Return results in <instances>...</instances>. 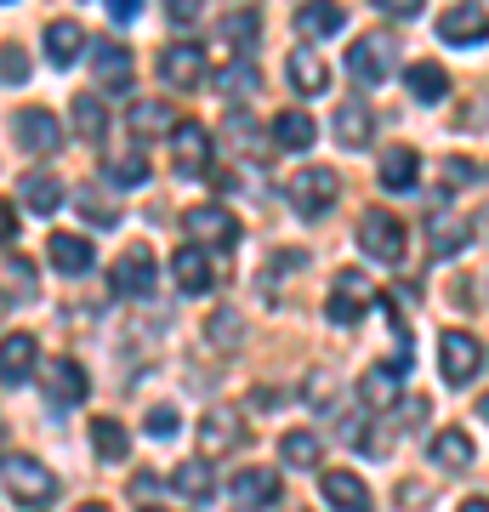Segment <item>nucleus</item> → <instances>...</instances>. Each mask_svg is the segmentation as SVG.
<instances>
[{"label": "nucleus", "instance_id": "obj_1", "mask_svg": "<svg viewBox=\"0 0 489 512\" xmlns=\"http://www.w3.org/2000/svg\"><path fill=\"white\" fill-rule=\"evenodd\" d=\"M154 279H160V268H154V251H148V245H131V251L114 256L109 291L120 296V302H148V296H154Z\"/></svg>", "mask_w": 489, "mask_h": 512}, {"label": "nucleus", "instance_id": "obj_2", "mask_svg": "<svg viewBox=\"0 0 489 512\" xmlns=\"http://www.w3.org/2000/svg\"><path fill=\"white\" fill-rule=\"evenodd\" d=\"M438 370H444L450 387H472L484 376V342L467 336V330H444L438 336Z\"/></svg>", "mask_w": 489, "mask_h": 512}, {"label": "nucleus", "instance_id": "obj_3", "mask_svg": "<svg viewBox=\"0 0 489 512\" xmlns=\"http://www.w3.org/2000/svg\"><path fill=\"white\" fill-rule=\"evenodd\" d=\"M0 473H6L12 501H23V507H46V501L57 495V473L46 467V461H35V456H6L0 461Z\"/></svg>", "mask_w": 489, "mask_h": 512}, {"label": "nucleus", "instance_id": "obj_4", "mask_svg": "<svg viewBox=\"0 0 489 512\" xmlns=\"http://www.w3.org/2000/svg\"><path fill=\"white\" fill-rule=\"evenodd\" d=\"M393 63H399V40L393 35H364L347 46V74L359 80V86H381V80H393Z\"/></svg>", "mask_w": 489, "mask_h": 512}, {"label": "nucleus", "instance_id": "obj_5", "mask_svg": "<svg viewBox=\"0 0 489 512\" xmlns=\"http://www.w3.org/2000/svg\"><path fill=\"white\" fill-rule=\"evenodd\" d=\"M285 194H290V205H296L302 217H325L330 205H336V194H342V183H336L330 165H302V171L285 183Z\"/></svg>", "mask_w": 489, "mask_h": 512}, {"label": "nucleus", "instance_id": "obj_6", "mask_svg": "<svg viewBox=\"0 0 489 512\" xmlns=\"http://www.w3.org/2000/svg\"><path fill=\"white\" fill-rule=\"evenodd\" d=\"M182 234H188V245L234 251L239 245V222H234V211H222V205H194V211H182Z\"/></svg>", "mask_w": 489, "mask_h": 512}, {"label": "nucleus", "instance_id": "obj_7", "mask_svg": "<svg viewBox=\"0 0 489 512\" xmlns=\"http://www.w3.org/2000/svg\"><path fill=\"white\" fill-rule=\"evenodd\" d=\"M359 245H364V256H376V262H387V268H399L404 251H410L404 222L393 217V211H370V217L359 222Z\"/></svg>", "mask_w": 489, "mask_h": 512}, {"label": "nucleus", "instance_id": "obj_8", "mask_svg": "<svg viewBox=\"0 0 489 512\" xmlns=\"http://www.w3.org/2000/svg\"><path fill=\"white\" fill-rule=\"evenodd\" d=\"M370 302H376L370 279H364L359 268H342V274H336V285H330L325 319H330V325H359L364 313H370Z\"/></svg>", "mask_w": 489, "mask_h": 512}, {"label": "nucleus", "instance_id": "obj_9", "mask_svg": "<svg viewBox=\"0 0 489 512\" xmlns=\"http://www.w3.org/2000/svg\"><path fill=\"white\" fill-rule=\"evenodd\" d=\"M160 74L171 80V86H205V74H211V57H205V46H194V40H177V46H165L160 52Z\"/></svg>", "mask_w": 489, "mask_h": 512}, {"label": "nucleus", "instance_id": "obj_10", "mask_svg": "<svg viewBox=\"0 0 489 512\" xmlns=\"http://www.w3.org/2000/svg\"><path fill=\"white\" fill-rule=\"evenodd\" d=\"M171 148H177V171H182V177H211V131H205V126L177 120Z\"/></svg>", "mask_w": 489, "mask_h": 512}, {"label": "nucleus", "instance_id": "obj_11", "mask_svg": "<svg viewBox=\"0 0 489 512\" xmlns=\"http://www.w3.org/2000/svg\"><path fill=\"white\" fill-rule=\"evenodd\" d=\"M12 137H18L23 154H52V148L63 143V126H57V114H46V109H23V114H12Z\"/></svg>", "mask_w": 489, "mask_h": 512}, {"label": "nucleus", "instance_id": "obj_12", "mask_svg": "<svg viewBox=\"0 0 489 512\" xmlns=\"http://www.w3.org/2000/svg\"><path fill=\"white\" fill-rule=\"evenodd\" d=\"M35 365H40V342L29 336V330H12V336L0 342V382L23 387L29 376H35Z\"/></svg>", "mask_w": 489, "mask_h": 512}, {"label": "nucleus", "instance_id": "obj_13", "mask_svg": "<svg viewBox=\"0 0 489 512\" xmlns=\"http://www.w3.org/2000/svg\"><path fill=\"white\" fill-rule=\"evenodd\" d=\"M91 382L86 370H80V359H57L52 370H46V404L52 410H74V404H86Z\"/></svg>", "mask_w": 489, "mask_h": 512}, {"label": "nucleus", "instance_id": "obj_14", "mask_svg": "<svg viewBox=\"0 0 489 512\" xmlns=\"http://www.w3.org/2000/svg\"><path fill=\"white\" fill-rule=\"evenodd\" d=\"M472 234H478V222H472L467 211H433V217H427V245H433V256L467 251Z\"/></svg>", "mask_w": 489, "mask_h": 512}, {"label": "nucleus", "instance_id": "obj_15", "mask_svg": "<svg viewBox=\"0 0 489 512\" xmlns=\"http://www.w3.org/2000/svg\"><path fill=\"white\" fill-rule=\"evenodd\" d=\"M91 239H80V234H52L46 239V262H52L63 279H86L91 274Z\"/></svg>", "mask_w": 489, "mask_h": 512}, {"label": "nucleus", "instance_id": "obj_16", "mask_svg": "<svg viewBox=\"0 0 489 512\" xmlns=\"http://www.w3.org/2000/svg\"><path fill=\"white\" fill-rule=\"evenodd\" d=\"M330 131H336V143L342 148H370V137H376V114L364 109L359 97H347V103H336Z\"/></svg>", "mask_w": 489, "mask_h": 512}, {"label": "nucleus", "instance_id": "obj_17", "mask_svg": "<svg viewBox=\"0 0 489 512\" xmlns=\"http://www.w3.org/2000/svg\"><path fill=\"white\" fill-rule=\"evenodd\" d=\"M319 495H325L336 512H370V507H376V495L364 490L359 473H325V478H319Z\"/></svg>", "mask_w": 489, "mask_h": 512}, {"label": "nucleus", "instance_id": "obj_18", "mask_svg": "<svg viewBox=\"0 0 489 512\" xmlns=\"http://www.w3.org/2000/svg\"><path fill=\"white\" fill-rule=\"evenodd\" d=\"M91 69H97V86H103V92H131V52L120 40H103V46L91 52Z\"/></svg>", "mask_w": 489, "mask_h": 512}, {"label": "nucleus", "instance_id": "obj_19", "mask_svg": "<svg viewBox=\"0 0 489 512\" xmlns=\"http://www.w3.org/2000/svg\"><path fill=\"white\" fill-rule=\"evenodd\" d=\"M200 444H205V456L239 450V444H245V421H239V410H211V416L200 421Z\"/></svg>", "mask_w": 489, "mask_h": 512}, {"label": "nucleus", "instance_id": "obj_20", "mask_svg": "<svg viewBox=\"0 0 489 512\" xmlns=\"http://www.w3.org/2000/svg\"><path fill=\"white\" fill-rule=\"evenodd\" d=\"M342 23H347L342 0H302V6H296V29H302V40H325V35H336Z\"/></svg>", "mask_w": 489, "mask_h": 512}, {"label": "nucleus", "instance_id": "obj_21", "mask_svg": "<svg viewBox=\"0 0 489 512\" xmlns=\"http://www.w3.org/2000/svg\"><path fill=\"white\" fill-rule=\"evenodd\" d=\"M285 74H290V86H296L302 97H319L330 86V69L319 63V52H313V46H296V52L285 57Z\"/></svg>", "mask_w": 489, "mask_h": 512}, {"label": "nucleus", "instance_id": "obj_22", "mask_svg": "<svg viewBox=\"0 0 489 512\" xmlns=\"http://www.w3.org/2000/svg\"><path fill=\"white\" fill-rule=\"evenodd\" d=\"M438 40L444 46H484V12L478 6H455L438 18Z\"/></svg>", "mask_w": 489, "mask_h": 512}, {"label": "nucleus", "instance_id": "obj_23", "mask_svg": "<svg viewBox=\"0 0 489 512\" xmlns=\"http://www.w3.org/2000/svg\"><path fill=\"white\" fill-rule=\"evenodd\" d=\"M279 461H285V467H296V473H313V467L325 461V439H319V433H308V427H290L285 439H279Z\"/></svg>", "mask_w": 489, "mask_h": 512}, {"label": "nucleus", "instance_id": "obj_24", "mask_svg": "<svg viewBox=\"0 0 489 512\" xmlns=\"http://www.w3.org/2000/svg\"><path fill=\"white\" fill-rule=\"evenodd\" d=\"M171 279H177L182 296H205V291H211V262H205L200 245H188V251L171 256Z\"/></svg>", "mask_w": 489, "mask_h": 512}, {"label": "nucleus", "instance_id": "obj_25", "mask_svg": "<svg viewBox=\"0 0 489 512\" xmlns=\"http://www.w3.org/2000/svg\"><path fill=\"white\" fill-rule=\"evenodd\" d=\"M416 183H421V160L410 148H387V154H381V188H387V194H410Z\"/></svg>", "mask_w": 489, "mask_h": 512}, {"label": "nucleus", "instance_id": "obj_26", "mask_svg": "<svg viewBox=\"0 0 489 512\" xmlns=\"http://www.w3.org/2000/svg\"><path fill=\"white\" fill-rule=\"evenodd\" d=\"M433 461L450 467V473H467L472 461H478V444L467 439V427H444V433L433 439Z\"/></svg>", "mask_w": 489, "mask_h": 512}, {"label": "nucleus", "instance_id": "obj_27", "mask_svg": "<svg viewBox=\"0 0 489 512\" xmlns=\"http://www.w3.org/2000/svg\"><path fill=\"white\" fill-rule=\"evenodd\" d=\"M18 200L29 205L35 217H52L57 205H63V183H57L52 171H29V177L18 183Z\"/></svg>", "mask_w": 489, "mask_h": 512}, {"label": "nucleus", "instance_id": "obj_28", "mask_svg": "<svg viewBox=\"0 0 489 512\" xmlns=\"http://www.w3.org/2000/svg\"><path fill=\"white\" fill-rule=\"evenodd\" d=\"M234 501L239 507H273V501H279V473H268V467H245V473L234 478Z\"/></svg>", "mask_w": 489, "mask_h": 512}, {"label": "nucleus", "instance_id": "obj_29", "mask_svg": "<svg viewBox=\"0 0 489 512\" xmlns=\"http://www.w3.org/2000/svg\"><path fill=\"white\" fill-rule=\"evenodd\" d=\"M313 137H319V126H313V114H302V109H285L273 120V148L302 154V148H313Z\"/></svg>", "mask_w": 489, "mask_h": 512}, {"label": "nucleus", "instance_id": "obj_30", "mask_svg": "<svg viewBox=\"0 0 489 512\" xmlns=\"http://www.w3.org/2000/svg\"><path fill=\"white\" fill-rule=\"evenodd\" d=\"M404 86H410L416 103H444V97H450V74L438 69V63H410V69H404Z\"/></svg>", "mask_w": 489, "mask_h": 512}, {"label": "nucleus", "instance_id": "obj_31", "mask_svg": "<svg viewBox=\"0 0 489 512\" xmlns=\"http://www.w3.org/2000/svg\"><path fill=\"white\" fill-rule=\"evenodd\" d=\"M80 46H86V29L80 23H69V18L46 23V57H52L57 69H69L74 57H80Z\"/></svg>", "mask_w": 489, "mask_h": 512}, {"label": "nucleus", "instance_id": "obj_32", "mask_svg": "<svg viewBox=\"0 0 489 512\" xmlns=\"http://www.w3.org/2000/svg\"><path fill=\"white\" fill-rule=\"evenodd\" d=\"M171 490L177 495H188V501H194V507H200V501H211V490H217V478H211V461H182L177 473H171Z\"/></svg>", "mask_w": 489, "mask_h": 512}, {"label": "nucleus", "instance_id": "obj_33", "mask_svg": "<svg viewBox=\"0 0 489 512\" xmlns=\"http://www.w3.org/2000/svg\"><path fill=\"white\" fill-rule=\"evenodd\" d=\"M91 450H97L103 461H126L131 456V433L114 416H97L91 421Z\"/></svg>", "mask_w": 489, "mask_h": 512}, {"label": "nucleus", "instance_id": "obj_34", "mask_svg": "<svg viewBox=\"0 0 489 512\" xmlns=\"http://www.w3.org/2000/svg\"><path fill=\"white\" fill-rule=\"evenodd\" d=\"M131 131L137 137H171L177 131V109L171 103H131Z\"/></svg>", "mask_w": 489, "mask_h": 512}, {"label": "nucleus", "instance_id": "obj_35", "mask_svg": "<svg viewBox=\"0 0 489 512\" xmlns=\"http://www.w3.org/2000/svg\"><path fill=\"white\" fill-rule=\"evenodd\" d=\"M359 393H364V404H370V410H387V404H399V370H393V365L364 370Z\"/></svg>", "mask_w": 489, "mask_h": 512}, {"label": "nucleus", "instance_id": "obj_36", "mask_svg": "<svg viewBox=\"0 0 489 512\" xmlns=\"http://www.w3.org/2000/svg\"><path fill=\"white\" fill-rule=\"evenodd\" d=\"M74 131H80L86 143H103V137H109V109H103L91 92L74 97Z\"/></svg>", "mask_w": 489, "mask_h": 512}, {"label": "nucleus", "instance_id": "obj_37", "mask_svg": "<svg viewBox=\"0 0 489 512\" xmlns=\"http://www.w3.org/2000/svg\"><path fill=\"white\" fill-rule=\"evenodd\" d=\"M478 183H484V165L478 160H444V171H438L444 194H461V188H478Z\"/></svg>", "mask_w": 489, "mask_h": 512}, {"label": "nucleus", "instance_id": "obj_38", "mask_svg": "<svg viewBox=\"0 0 489 512\" xmlns=\"http://www.w3.org/2000/svg\"><path fill=\"white\" fill-rule=\"evenodd\" d=\"M23 80H29V52L18 40H6L0 46V86H23Z\"/></svg>", "mask_w": 489, "mask_h": 512}, {"label": "nucleus", "instance_id": "obj_39", "mask_svg": "<svg viewBox=\"0 0 489 512\" xmlns=\"http://www.w3.org/2000/svg\"><path fill=\"white\" fill-rule=\"evenodd\" d=\"M239 336H245V330H239V313H234V308H217V313H211V348H217V353L239 348Z\"/></svg>", "mask_w": 489, "mask_h": 512}, {"label": "nucleus", "instance_id": "obj_40", "mask_svg": "<svg viewBox=\"0 0 489 512\" xmlns=\"http://www.w3.org/2000/svg\"><path fill=\"white\" fill-rule=\"evenodd\" d=\"M109 177H114L120 188L148 183V165H143V154H120V160H109Z\"/></svg>", "mask_w": 489, "mask_h": 512}, {"label": "nucleus", "instance_id": "obj_41", "mask_svg": "<svg viewBox=\"0 0 489 512\" xmlns=\"http://www.w3.org/2000/svg\"><path fill=\"white\" fill-rule=\"evenodd\" d=\"M80 205H86V222H91V228H114V222H120V211H114V205L97 194V188H80Z\"/></svg>", "mask_w": 489, "mask_h": 512}, {"label": "nucleus", "instance_id": "obj_42", "mask_svg": "<svg viewBox=\"0 0 489 512\" xmlns=\"http://www.w3.org/2000/svg\"><path fill=\"white\" fill-rule=\"evenodd\" d=\"M228 46H245V52H251L256 46V6H245V12H234V18H228Z\"/></svg>", "mask_w": 489, "mask_h": 512}, {"label": "nucleus", "instance_id": "obj_43", "mask_svg": "<svg viewBox=\"0 0 489 512\" xmlns=\"http://www.w3.org/2000/svg\"><path fill=\"white\" fill-rule=\"evenodd\" d=\"M222 92H228V97L256 92V69H251V63H234V69H228V80H222Z\"/></svg>", "mask_w": 489, "mask_h": 512}, {"label": "nucleus", "instance_id": "obj_44", "mask_svg": "<svg viewBox=\"0 0 489 512\" xmlns=\"http://www.w3.org/2000/svg\"><path fill=\"white\" fill-rule=\"evenodd\" d=\"M148 433H154V439H171V433H177V410H171V404H154V410H148Z\"/></svg>", "mask_w": 489, "mask_h": 512}, {"label": "nucleus", "instance_id": "obj_45", "mask_svg": "<svg viewBox=\"0 0 489 512\" xmlns=\"http://www.w3.org/2000/svg\"><path fill=\"white\" fill-rule=\"evenodd\" d=\"M427 416H433V404L421 399V393H410V399L399 404V421H404V427H427Z\"/></svg>", "mask_w": 489, "mask_h": 512}, {"label": "nucleus", "instance_id": "obj_46", "mask_svg": "<svg viewBox=\"0 0 489 512\" xmlns=\"http://www.w3.org/2000/svg\"><path fill=\"white\" fill-rule=\"evenodd\" d=\"M154 495H160V478H154V473L131 478V501H137V507H154Z\"/></svg>", "mask_w": 489, "mask_h": 512}, {"label": "nucleus", "instance_id": "obj_47", "mask_svg": "<svg viewBox=\"0 0 489 512\" xmlns=\"http://www.w3.org/2000/svg\"><path fill=\"white\" fill-rule=\"evenodd\" d=\"M165 12H171V23H194L205 12V0H165Z\"/></svg>", "mask_w": 489, "mask_h": 512}, {"label": "nucleus", "instance_id": "obj_48", "mask_svg": "<svg viewBox=\"0 0 489 512\" xmlns=\"http://www.w3.org/2000/svg\"><path fill=\"white\" fill-rule=\"evenodd\" d=\"M427 0H376V12H387V18H416Z\"/></svg>", "mask_w": 489, "mask_h": 512}, {"label": "nucleus", "instance_id": "obj_49", "mask_svg": "<svg viewBox=\"0 0 489 512\" xmlns=\"http://www.w3.org/2000/svg\"><path fill=\"white\" fill-rule=\"evenodd\" d=\"M12 239H18V211L0 200V245H12Z\"/></svg>", "mask_w": 489, "mask_h": 512}, {"label": "nucleus", "instance_id": "obj_50", "mask_svg": "<svg viewBox=\"0 0 489 512\" xmlns=\"http://www.w3.org/2000/svg\"><path fill=\"white\" fill-rule=\"evenodd\" d=\"M109 12H114L120 23H131L137 12H143V0H109Z\"/></svg>", "mask_w": 489, "mask_h": 512}, {"label": "nucleus", "instance_id": "obj_51", "mask_svg": "<svg viewBox=\"0 0 489 512\" xmlns=\"http://www.w3.org/2000/svg\"><path fill=\"white\" fill-rule=\"evenodd\" d=\"M461 512H489V501L484 495H472V501H461Z\"/></svg>", "mask_w": 489, "mask_h": 512}, {"label": "nucleus", "instance_id": "obj_52", "mask_svg": "<svg viewBox=\"0 0 489 512\" xmlns=\"http://www.w3.org/2000/svg\"><path fill=\"white\" fill-rule=\"evenodd\" d=\"M74 512H109V507H103V501H86V507H74Z\"/></svg>", "mask_w": 489, "mask_h": 512}, {"label": "nucleus", "instance_id": "obj_53", "mask_svg": "<svg viewBox=\"0 0 489 512\" xmlns=\"http://www.w3.org/2000/svg\"><path fill=\"white\" fill-rule=\"evenodd\" d=\"M0 319H6V296H0Z\"/></svg>", "mask_w": 489, "mask_h": 512}, {"label": "nucleus", "instance_id": "obj_54", "mask_svg": "<svg viewBox=\"0 0 489 512\" xmlns=\"http://www.w3.org/2000/svg\"><path fill=\"white\" fill-rule=\"evenodd\" d=\"M143 512H165V507H143Z\"/></svg>", "mask_w": 489, "mask_h": 512}, {"label": "nucleus", "instance_id": "obj_55", "mask_svg": "<svg viewBox=\"0 0 489 512\" xmlns=\"http://www.w3.org/2000/svg\"><path fill=\"white\" fill-rule=\"evenodd\" d=\"M0 461H6V450H0Z\"/></svg>", "mask_w": 489, "mask_h": 512}]
</instances>
